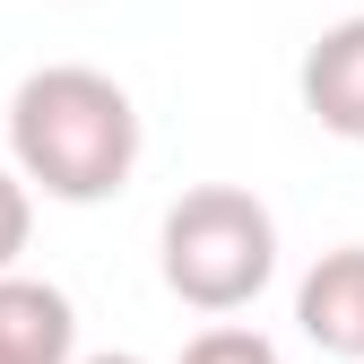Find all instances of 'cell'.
I'll return each instance as SVG.
<instances>
[{
  "instance_id": "cell-1",
  "label": "cell",
  "mask_w": 364,
  "mask_h": 364,
  "mask_svg": "<svg viewBox=\"0 0 364 364\" xmlns=\"http://www.w3.org/2000/svg\"><path fill=\"white\" fill-rule=\"evenodd\" d=\"M9 165L43 200H70V208L113 200L130 182V165H139V105H130V87L87 70V61L26 70L18 96H9Z\"/></svg>"
},
{
  "instance_id": "cell-2",
  "label": "cell",
  "mask_w": 364,
  "mask_h": 364,
  "mask_svg": "<svg viewBox=\"0 0 364 364\" xmlns=\"http://www.w3.org/2000/svg\"><path fill=\"white\" fill-rule=\"evenodd\" d=\"M156 269L191 312H243L278 278V217H269L243 182H200L165 208Z\"/></svg>"
},
{
  "instance_id": "cell-3",
  "label": "cell",
  "mask_w": 364,
  "mask_h": 364,
  "mask_svg": "<svg viewBox=\"0 0 364 364\" xmlns=\"http://www.w3.org/2000/svg\"><path fill=\"white\" fill-rule=\"evenodd\" d=\"M295 87H304V113L321 122L330 139H355V148H364V9L312 35Z\"/></svg>"
},
{
  "instance_id": "cell-4",
  "label": "cell",
  "mask_w": 364,
  "mask_h": 364,
  "mask_svg": "<svg viewBox=\"0 0 364 364\" xmlns=\"http://www.w3.org/2000/svg\"><path fill=\"white\" fill-rule=\"evenodd\" d=\"M295 321L304 338L338 355V364H364V243H338L304 269V287H295Z\"/></svg>"
},
{
  "instance_id": "cell-5",
  "label": "cell",
  "mask_w": 364,
  "mask_h": 364,
  "mask_svg": "<svg viewBox=\"0 0 364 364\" xmlns=\"http://www.w3.org/2000/svg\"><path fill=\"white\" fill-rule=\"evenodd\" d=\"M78 355V312L53 278L0 269V364H70Z\"/></svg>"
},
{
  "instance_id": "cell-6",
  "label": "cell",
  "mask_w": 364,
  "mask_h": 364,
  "mask_svg": "<svg viewBox=\"0 0 364 364\" xmlns=\"http://www.w3.org/2000/svg\"><path fill=\"white\" fill-rule=\"evenodd\" d=\"M182 364H278V347H269L252 321H217V330H200L191 347H182Z\"/></svg>"
},
{
  "instance_id": "cell-7",
  "label": "cell",
  "mask_w": 364,
  "mask_h": 364,
  "mask_svg": "<svg viewBox=\"0 0 364 364\" xmlns=\"http://www.w3.org/2000/svg\"><path fill=\"white\" fill-rule=\"evenodd\" d=\"M26 235H35V191H26L18 165H0V269H18Z\"/></svg>"
},
{
  "instance_id": "cell-8",
  "label": "cell",
  "mask_w": 364,
  "mask_h": 364,
  "mask_svg": "<svg viewBox=\"0 0 364 364\" xmlns=\"http://www.w3.org/2000/svg\"><path fill=\"white\" fill-rule=\"evenodd\" d=\"M70 364H148V355H113V347H105V355H70Z\"/></svg>"
}]
</instances>
